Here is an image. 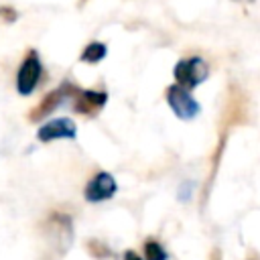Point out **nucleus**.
<instances>
[{"label":"nucleus","mask_w":260,"mask_h":260,"mask_svg":"<svg viewBox=\"0 0 260 260\" xmlns=\"http://www.w3.org/2000/svg\"><path fill=\"white\" fill-rule=\"evenodd\" d=\"M118 191V181L114 179L112 173L108 171H98L85 185L83 189V197L87 203H102L108 201L116 195Z\"/></svg>","instance_id":"39448f33"},{"label":"nucleus","mask_w":260,"mask_h":260,"mask_svg":"<svg viewBox=\"0 0 260 260\" xmlns=\"http://www.w3.org/2000/svg\"><path fill=\"white\" fill-rule=\"evenodd\" d=\"M75 91H77V87H75L73 83H69V81L59 83L55 89H51V91L37 104L35 110L28 112V120H30V122H41V120L49 118V116H51L57 108H61L65 102H73Z\"/></svg>","instance_id":"f03ea898"},{"label":"nucleus","mask_w":260,"mask_h":260,"mask_svg":"<svg viewBox=\"0 0 260 260\" xmlns=\"http://www.w3.org/2000/svg\"><path fill=\"white\" fill-rule=\"evenodd\" d=\"M124 260H142V256H138L134 250H126L124 252Z\"/></svg>","instance_id":"f8f14e48"},{"label":"nucleus","mask_w":260,"mask_h":260,"mask_svg":"<svg viewBox=\"0 0 260 260\" xmlns=\"http://www.w3.org/2000/svg\"><path fill=\"white\" fill-rule=\"evenodd\" d=\"M144 258L146 260H169V252L165 250V246L156 240H148L144 242Z\"/></svg>","instance_id":"1a4fd4ad"},{"label":"nucleus","mask_w":260,"mask_h":260,"mask_svg":"<svg viewBox=\"0 0 260 260\" xmlns=\"http://www.w3.org/2000/svg\"><path fill=\"white\" fill-rule=\"evenodd\" d=\"M165 98H167V104H169L171 112H173L179 120H185V122H187V120H193V118H197L199 112H201V106H199V102L193 98L191 89H185V87H181V85H177V83H173V85L167 87Z\"/></svg>","instance_id":"20e7f679"},{"label":"nucleus","mask_w":260,"mask_h":260,"mask_svg":"<svg viewBox=\"0 0 260 260\" xmlns=\"http://www.w3.org/2000/svg\"><path fill=\"white\" fill-rule=\"evenodd\" d=\"M77 136V126L71 118H53L39 126L37 138L43 144L55 142V140H73Z\"/></svg>","instance_id":"423d86ee"},{"label":"nucleus","mask_w":260,"mask_h":260,"mask_svg":"<svg viewBox=\"0 0 260 260\" xmlns=\"http://www.w3.org/2000/svg\"><path fill=\"white\" fill-rule=\"evenodd\" d=\"M193 189H195V183H193V181H183L181 187H179V193H177L179 201H183V203L189 201L191 195H193Z\"/></svg>","instance_id":"9d476101"},{"label":"nucleus","mask_w":260,"mask_h":260,"mask_svg":"<svg viewBox=\"0 0 260 260\" xmlns=\"http://www.w3.org/2000/svg\"><path fill=\"white\" fill-rule=\"evenodd\" d=\"M173 77H175L177 85H181L185 89H193L209 77V67L203 61V57L193 55V57H187V59H181L175 63Z\"/></svg>","instance_id":"f257e3e1"},{"label":"nucleus","mask_w":260,"mask_h":260,"mask_svg":"<svg viewBox=\"0 0 260 260\" xmlns=\"http://www.w3.org/2000/svg\"><path fill=\"white\" fill-rule=\"evenodd\" d=\"M41 77H43V61H41V55L39 51H28L16 71V91L20 95H30L37 85L41 83Z\"/></svg>","instance_id":"7ed1b4c3"},{"label":"nucleus","mask_w":260,"mask_h":260,"mask_svg":"<svg viewBox=\"0 0 260 260\" xmlns=\"http://www.w3.org/2000/svg\"><path fill=\"white\" fill-rule=\"evenodd\" d=\"M108 104V93L104 89H79L73 95L71 108L75 114L81 116H95L104 110V106Z\"/></svg>","instance_id":"0eeeda50"},{"label":"nucleus","mask_w":260,"mask_h":260,"mask_svg":"<svg viewBox=\"0 0 260 260\" xmlns=\"http://www.w3.org/2000/svg\"><path fill=\"white\" fill-rule=\"evenodd\" d=\"M0 16H2L6 22H12V20H16V18H18V14H16L10 6H0Z\"/></svg>","instance_id":"9b49d317"},{"label":"nucleus","mask_w":260,"mask_h":260,"mask_svg":"<svg viewBox=\"0 0 260 260\" xmlns=\"http://www.w3.org/2000/svg\"><path fill=\"white\" fill-rule=\"evenodd\" d=\"M106 57H108V47H106V43H102V41H89V43L83 47V51L79 53V61L89 63V65L102 63Z\"/></svg>","instance_id":"6e6552de"}]
</instances>
